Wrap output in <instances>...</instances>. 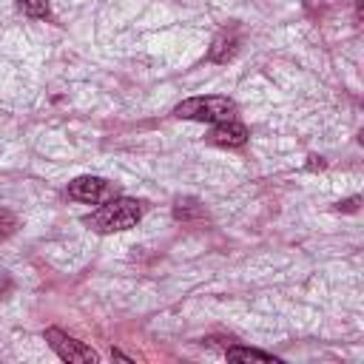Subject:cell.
Segmentation results:
<instances>
[{"label":"cell","mask_w":364,"mask_h":364,"mask_svg":"<svg viewBox=\"0 0 364 364\" xmlns=\"http://www.w3.org/2000/svg\"><path fill=\"white\" fill-rule=\"evenodd\" d=\"M17 6L23 9V14L37 17V20H43V17H48V14H51L48 0H17Z\"/></svg>","instance_id":"obj_7"},{"label":"cell","mask_w":364,"mask_h":364,"mask_svg":"<svg viewBox=\"0 0 364 364\" xmlns=\"http://www.w3.org/2000/svg\"><path fill=\"white\" fill-rule=\"evenodd\" d=\"M304 3H307V6H313V3H316V0H304Z\"/></svg>","instance_id":"obj_10"},{"label":"cell","mask_w":364,"mask_h":364,"mask_svg":"<svg viewBox=\"0 0 364 364\" xmlns=\"http://www.w3.org/2000/svg\"><path fill=\"white\" fill-rule=\"evenodd\" d=\"M43 336H46L48 347H51L63 361H68V364H97V361H100V355H97L88 344L77 341L74 336H68V333H63V330H57V327H48Z\"/></svg>","instance_id":"obj_3"},{"label":"cell","mask_w":364,"mask_h":364,"mask_svg":"<svg viewBox=\"0 0 364 364\" xmlns=\"http://www.w3.org/2000/svg\"><path fill=\"white\" fill-rule=\"evenodd\" d=\"M228 358L230 361H276L270 353L253 350V347H228Z\"/></svg>","instance_id":"obj_6"},{"label":"cell","mask_w":364,"mask_h":364,"mask_svg":"<svg viewBox=\"0 0 364 364\" xmlns=\"http://www.w3.org/2000/svg\"><path fill=\"white\" fill-rule=\"evenodd\" d=\"M9 287H11V279H9L6 273H0V293H6Z\"/></svg>","instance_id":"obj_9"},{"label":"cell","mask_w":364,"mask_h":364,"mask_svg":"<svg viewBox=\"0 0 364 364\" xmlns=\"http://www.w3.org/2000/svg\"><path fill=\"white\" fill-rule=\"evenodd\" d=\"M68 196L85 205H102L117 196V185L102 176H77L68 182Z\"/></svg>","instance_id":"obj_4"},{"label":"cell","mask_w":364,"mask_h":364,"mask_svg":"<svg viewBox=\"0 0 364 364\" xmlns=\"http://www.w3.org/2000/svg\"><path fill=\"white\" fill-rule=\"evenodd\" d=\"M145 213V205L139 199L131 196H114L108 202H102L94 213H88L82 222L97 230V233H117V230H128L134 228Z\"/></svg>","instance_id":"obj_1"},{"label":"cell","mask_w":364,"mask_h":364,"mask_svg":"<svg viewBox=\"0 0 364 364\" xmlns=\"http://www.w3.org/2000/svg\"><path fill=\"white\" fill-rule=\"evenodd\" d=\"M17 230V216L11 213V210H6V208H0V239H6V236H11Z\"/></svg>","instance_id":"obj_8"},{"label":"cell","mask_w":364,"mask_h":364,"mask_svg":"<svg viewBox=\"0 0 364 364\" xmlns=\"http://www.w3.org/2000/svg\"><path fill=\"white\" fill-rule=\"evenodd\" d=\"M173 114L179 119H193V122H228L236 114V102L228 97H191L182 100Z\"/></svg>","instance_id":"obj_2"},{"label":"cell","mask_w":364,"mask_h":364,"mask_svg":"<svg viewBox=\"0 0 364 364\" xmlns=\"http://www.w3.org/2000/svg\"><path fill=\"white\" fill-rule=\"evenodd\" d=\"M210 142L213 145H222V148H239L247 142V128L242 122H216V128L210 131Z\"/></svg>","instance_id":"obj_5"}]
</instances>
